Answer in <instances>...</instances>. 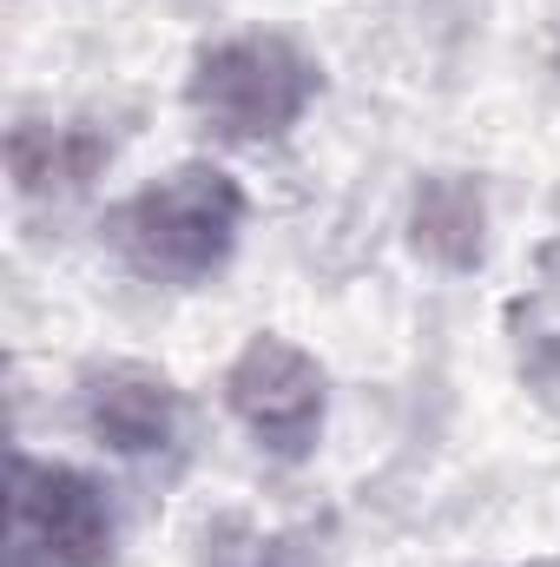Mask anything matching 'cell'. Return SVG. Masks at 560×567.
<instances>
[{
    "mask_svg": "<svg viewBox=\"0 0 560 567\" xmlns=\"http://www.w3.org/2000/svg\"><path fill=\"white\" fill-rule=\"evenodd\" d=\"M238 231H245V185L205 158L172 165L165 178L120 198L106 218V245L120 251V265L172 290L225 271V258L238 251Z\"/></svg>",
    "mask_w": 560,
    "mask_h": 567,
    "instance_id": "obj_1",
    "label": "cell"
},
{
    "mask_svg": "<svg viewBox=\"0 0 560 567\" xmlns=\"http://www.w3.org/2000/svg\"><path fill=\"white\" fill-rule=\"evenodd\" d=\"M317 86H323V73L297 40H283V33H231V40H218V47H205L191 60L185 100H191V113H198V126L211 140L265 145V140H283L310 113Z\"/></svg>",
    "mask_w": 560,
    "mask_h": 567,
    "instance_id": "obj_2",
    "label": "cell"
},
{
    "mask_svg": "<svg viewBox=\"0 0 560 567\" xmlns=\"http://www.w3.org/2000/svg\"><path fill=\"white\" fill-rule=\"evenodd\" d=\"M120 522L86 468L13 455L7 488V567H113Z\"/></svg>",
    "mask_w": 560,
    "mask_h": 567,
    "instance_id": "obj_3",
    "label": "cell"
},
{
    "mask_svg": "<svg viewBox=\"0 0 560 567\" xmlns=\"http://www.w3.org/2000/svg\"><path fill=\"white\" fill-rule=\"evenodd\" d=\"M225 410L271 462H303L323 442L330 377L303 343H290L278 330H258L225 370Z\"/></svg>",
    "mask_w": 560,
    "mask_h": 567,
    "instance_id": "obj_4",
    "label": "cell"
},
{
    "mask_svg": "<svg viewBox=\"0 0 560 567\" xmlns=\"http://www.w3.org/2000/svg\"><path fill=\"white\" fill-rule=\"evenodd\" d=\"M80 423L113 455H165L185 429V403L165 370L145 363H100L80 377Z\"/></svg>",
    "mask_w": 560,
    "mask_h": 567,
    "instance_id": "obj_5",
    "label": "cell"
},
{
    "mask_svg": "<svg viewBox=\"0 0 560 567\" xmlns=\"http://www.w3.org/2000/svg\"><path fill=\"white\" fill-rule=\"evenodd\" d=\"M409 245L442 271H475L488 251V198L468 172H428L409 198Z\"/></svg>",
    "mask_w": 560,
    "mask_h": 567,
    "instance_id": "obj_6",
    "label": "cell"
},
{
    "mask_svg": "<svg viewBox=\"0 0 560 567\" xmlns=\"http://www.w3.org/2000/svg\"><path fill=\"white\" fill-rule=\"evenodd\" d=\"M113 145L100 140L93 126H13L7 133V172H13V192L20 198H73L100 165H106Z\"/></svg>",
    "mask_w": 560,
    "mask_h": 567,
    "instance_id": "obj_7",
    "label": "cell"
},
{
    "mask_svg": "<svg viewBox=\"0 0 560 567\" xmlns=\"http://www.w3.org/2000/svg\"><path fill=\"white\" fill-rule=\"evenodd\" d=\"M238 567H303V561H297L290 542H251V555H245Z\"/></svg>",
    "mask_w": 560,
    "mask_h": 567,
    "instance_id": "obj_8",
    "label": "cell"
}]
</instances>
